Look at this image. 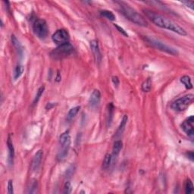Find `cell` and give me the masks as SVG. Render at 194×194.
<instances>
[{"label":"cell","mask_w":194,"mask_h":194,"mask_svg":"<svg viewBox=\"0 0 194 194\" xmlns=\"http://www.w3.org/2000/svg\"><path fill=\"white\" fill-rule=\"evenodd\" d=\"M152 88V80L150 78L146 79L142 84V90L143 92H149Z\"/></svg>","instance_id":"cb8c5ba5"},{"label":"cell","mask_w":194,"mask_h":194,"mask_svg":"<svg viewBox=\"0 0 194 194\" xmlns=\"http://www.w3.org/2000/svg\"><path fill=\"white\" fill-rule=\"evenodd\" d=\"M143 11H144L146 17L156 26L159 27L161 28H164V29L171 30V31L175 32V33H178V34L181 35V36H187V33L185 29H183L182 27H180L178 24L172 21L171 20L167 18L166 17L154 12L153 11H150V10L146 9L143 10Z\"/></svg>","instance_id":"6da1fadb"},{"label":"cell","mask_w":194,"mask_h":194,"mask_svg":"<svg viewBox=\"0 0 194 194\" xmlns=\"http://www.w3.org/2000/svg\"><path fill=\"white\" fill-rule=\"evenodd\" d=\"M7 146H8V163L10 165L12 164L13 162V158H14L15 156V150H14V146H13V143L12 141H11V137L10 136H8V140H7Z\"/></svg>","instance_id":"4fadbf2b"},{"label":"cell","mask_w":194,"mask_h":194,"mask_svg":"<svg viewBox=\"0 0 194 194\" xmlns=\"http://www.w3.org/2000/svg\"><path fill=\"white\" fill-rule=\"evenodd\" d=\"M43 156V150L40 149L39 151L37 152L35 156H33V161H32L31 163V169L33 170V171H37L39 169L40 164H41Z\"/></svg>","instance_id":"30bf717a"},{"label":"cell","mask_w":194,"mask_h":194,"mask_svg":"<svg viewBox=\"0 0 194 194\" xmlns=\"http://www.w3.org/2000/svg\"><path fill=\"white\" fill-rule=\"evenodd\" d=\"M113 158H114V156L112 154L106 155L103 160V162H102V168L103 169H108L111 166V165L113 162Z\"/></svg>","instance_id":"9a60e30c"},{"label":"cell","mask_w":194,"mask_h":194,"mask_svg":"<svg viewBox=\"0 0 194 194\" xmlns=\"http://www.w3.org/2000/svg\"><path fill=\"white\" fill-rule=\"evenodd\" d=\"M44 90H45L44 87H41L40 89H39L37 93V95H36V97H35V99H34V101H33V103L36 104L37 102H38L39 99H40V97H41V96L43 95V91H44Z\"/></svg>","instance_id":"484cf974"},{"label":"cell","mask_w":194,"mask_h":194,"mask_svg":"<svg viewBox=\"0 0 194 194\" xmlns=\"http://www.w3.org/2000/svg\"><path fill=\"white\" fill-rule=\"evenodd\" d=\"M70 145H71V139L67 140L65 143H64L63 144H61L62 146V149L59 152V153L58 154V160H63L64 158H66V156L68 154L69 149H70Z\"/></svg>","instance_id":"7c38bea8"},{"label":"cell","mask_w":194,"mask_h":194,"mask_svg":"<svg viewBox=\"0 0 194 194\" xmlns=\"http://www.w3.org/2000/svg\"><path fill=\"white\" fill-rule=\"evenodd\" d=\"M114 106L113 104L111 102L108 105V108H107V126L109 127L112 124V119H113V115H114Z\"/></svg>","instance_id":"5bb4252c"},{"label":"cell","mask_w":194,"mask_h":194,"mask_svg":"<svg viewBox=\"0 0 194 194\" xmlns=\"http://www.w3.org/2000/svg\"><path fill=\"white\" fill-rule=\"evenodd\" d=\"M100 14L102 16L105 17L109 21H114L115 20V15L113 14V12H112L111 11H109V10H102V11H100Z\"/></svg>","instance_id":"ffe728a7"},{"label":"cell","mask_w":194,"mask_h":194,"mask_svg":"<svg viewBox=\"0 0 194 194\" xmlns=\"http://www.w3.org/2000/svg\"><path fill=\"white\" fill-rule=\"evenodd\" d=\"M181 128L187 136L193 137L194 135V117L193 115L189 117L182 123Z\"/></svg>","instance_id":"ba28073f"},{"label":"cell","mask_w":194,"mask_h":194,"mask_svg":"<svg viewBox=\"0 0 194 194\" xmlns=\"http://www.w3.org/2000/svg\"><path fill=\"white\" fill-rule=\"evenodd\" d=\"M80 106H76V107L71 109L70 111H69L67 114V119L68 120V121H71V119H73L77 115V114L78 113L79 111H80Z\"/></svg>","instance_id":"ac0fdd59"},{"label":"cell","mask_w":194,"mask_h":194,"mask_svg":"<svg viewBox=\"0 0 194 194\" xmlns=\"http://www.w3.org/2000/svg\"><path fill=\"white\" fill-rule=\"evenodd\" d=\"M187 156H188V158H190V159H191L192 161H193L194 156H193V152H188V153H187Z\"/></svg>","instance_id":"1f68e13d"},{"label":"cell","mask_w":194,"mask_h":194,"mask_svg":"<svg viewBox=\"0 0 194 194\" xmlns=\"http://www.w3.org/2000/svg\"><path fill=\"white\" fill-rule=\"evenodd\" d=\"M145 40L149 44H150L152 46L155 47L158 50L166 52V53L170 54L172 55H178V52L176 49L173 48V47L170 46V45L165 44V43H162L160 40H157V39L154 37H145Z\"/></svg>","instance_id":"3957f363"},{"label":"cell","mask_w":194,"mask_h":194,"mask_svg":"<svg viewBox=\"0 0 194 194\" xmlns=\"http://www.w3.org/2000/svg\"><path fill=\"white\" fill-rule=\"evenodd\" d=\"M180 82H181L182 84L185 86V87H186L187 89H188V90L193 88V85H192L191 83V78H190V77H189V76L187 75L183 76V77L180 78Z\"/></svg>","instance_id":"e0dca14e"},{"label":"cell","mask_w":194,"mask_h":194,"mask_svg":"<svg viewBox=\"0 0 194 194\" xmlns=\"http://www.w3.org/2000/svg\"><path fill=\"white\" fill-rule=\"evenodd\" d=\"M24 67L22 65H18L15 69V72H14V79L15 80H17V79L19 78L22 74L24 73Z\"/></svg>","instance_id":"7402d4cb"},{"label":"cell","mask_w":194,"mask_h":194,"mask_svg":"<svg viewBox=\"0 0 194 194\" xmlns=\"http://www.w3.org/2000/svg\"><path fill=\"white\" fill-rule=\"evenodd\" d=\"M52 39L54 43L61 45L68 43L70 36H69L68 32L66 30L60 29L53 33Z\"/></svg>","instance_id":"52a82bcc"},{"label":"cell","mask_w":194,"mask_h":194,"mask_svg":"<svg viewBox=\"0 0 194 194\" xmlns=\"http://www.w3.org/2000/svg\"><path fill=\"white\" fill-rule=\"evenodd\" d=\"M123 143L121 140H117L114 143L112 148V155L113 156H117L121 152V149H122Z\"/></svg>","instance_id":"2e32d148"},{"label":"cell","mask_w":194,"mask_h":194,"mask_svg":"<svg viewBox=\"0 0 194 194\" xmlns=\"http://www.w3.org/2000/svg\"><path fill=\"white\" fill-rule=\"evenodd\" d=\"M71 139L70 136H69V131H65V133H63L62 135L60 136V140H59V142L60 144H63L64 143H65L67 140Z\"/></svg>","instance_id":"d4e9b609"},{"label":"cell","mask_w":194,"mask_h":194,"mask_svg":"<svg viewBox=\"0 0 194 194\" xmlns=\"http://www.w3.org/2000/svg\"><path fill=\"white\" fill-rule=\"evenodd\" d=\"M101 100V93L99 90H94L89 99V103L91 107H96L99 104Z\"/></svg>","instance_id":"8fae6325"},{"label":"cell","mask_w":194,"mask_h":194,"mask_svg":"<svg viewBox=\"0 0 194 194\" xmlns=\"http://www.w3.org/2000/svg\"><path fill=\"white\" fill-rule=\"evenodd\" d=\"M183 4H184L187 7L190 8L191 9H193V6H194V2L193 1H183L182 2Z\"/></svg>","instance_id":"f1b7e54d"},{"label":"cell","mask_w":194,"mask_h":194,"mask_svg":"<svg viewBox=\"0 0 194 194\" xmlns=\"http://www.w3.org/2000/svg\"><path fill=\"white\" fill-rule=\"evenodd\" d=\"M90 49L92 50L93 54L95 61L97 62L98 65H99L101 62V60H102V55H101L98 41H97V40H92L90 42Z\"/></svg>","instance_id":"9c48e42d"},{"label":"cell","mask_w":194,"mask_h":194,"mask_svg":"<svg viewBox=\"0 0 194 194\" xmlns=\"http://www.w3.org/2000/svg\"><path fill=\"white\" fill-rule=\"evenodd\" d=\"M74 52V47L69 43L61 45L51 52V56L55 59H62L71 55Z\"/></svg>","instance_id":"5b68a950"},{"label":"cell","mask_w":194,"mask_h":194,"mask_svg":"<svg viewBox=\"0 0 194 194\" xmlns=\"http://www.w3.org/2000/svg\"><path fill=\"white\" fill-rule=\"evenodd\" d=\"M11 42H12V44L14 45V46L16 48V50H18L20 54H21V51H22V46H21V43H20V42L18 41V40L16 38V37H15V35H12V36H11Z\"/></svg>","instance_id":"603a6c76"},{"label":"cell","mask_w":194,"mask_h":194,"mask_svg":"<svg viewBox=\"0 0 194 194\" xmlns=\"http://www.w3.org/2000/svg\"><path fill=\"white\" fill-rule=\"evenodd\" d=\"M114 27H115L116 28H117L118 29V30H119V31L120 32V33H122L123 35H124V36H125V37H128V34L127 33V32L125 31V30H124V29H123V28H121V27H119V26H118L117 24H114Z\"/></svg>","instance_id":"f546056e"},{"label":"cell","mask_w":194,"mask_h":194,"mask_svg":"<svg viewBox=\"0 0 194 194\" xmlns=\"http://www.w3.org/2000/svg\"><path fill=\"white\" fill-rule=\"evenodd\" d=\"M127 120H128L127 116L124 115L122 120H121V124H120V125L119 127V129H118L117 132H116V135H117V136L118 135L121 134L123 133V131H124V127H125V126H126V124H127Z\"/></svg>","instance_id":"d6986e66"},{"label":"cell","mask_w":194,"mask_h":194,"mask_svg":"<svg viewBox=\"0 0 194 194\" xmlns=\"http://www.w3.org/2000/svg\"><path fill=\"white\" fill-rule=\"evenodd\" d=\"M13 193H14V191H13V182L12 180H10L8 183V193L12 194Z\"/></svg>","instance_id":"83f0119b"},{"label":"cell","mask_w":194,"mask_h":194,"mask_svg":"<svg viewBox=\"0 0 194 194\" xmlns=\"http://www.w3.org/2000/svg\"><path fill=\"white\" fill-rule=\"evenodd\" d=\"M112 80L113 84H114V87H117L119 85V79L118 77H116V76H114V77H112Z\"/></svg>","instance_id":"4dcf8cb0"},{"label":"cell","mask_w":194,"mask_h":194,"mask_svg":"<svg viewBox=\"0 0 194 194\" xmlns=\"http://www.w3.org/2000/svg\"><path fill=\"white\" fill-rule=\"evenodd\" d=\"M185 193L187 194L193 193V184L190 179H187L186 183H185Z\"/></svg>","instance_id":"44dd1931"},{"label":"cell","mask_w":194,"mask_h":194,"mask_svg":"<svg viewBox=\"0 0 194 194\" xmlns=\"http://www.w3.org/2000/svg\"><path fill=\"white\" fill-rule=\"evenodd\" d=\"M194 96L193 94H187L183 97H180L172 102L171 107L173 110L177 112H183L187 109L193 102Z\"/></svg>","instance_id":"277c9868"},{"label":"cell","mask_w":194,"mask_h":194,"mask_svg":"<svg viewBox=\"0 0 194 194\" xmlns=\"http://www.w3.org/2000/svg\"><path fill=\"white\" fill-rule=\"evenodd\" d=\"M71 188H72L71 184L70 182L67 181L66 183H65V186H64V191H63V193H65V194L70 193L71 192V190H72Z\"/></svg>","instance_id":"4316f807"},{"label":"cell","mask_w":194,"mask_h":194,"mask_svg":"<svg viewBox=\"0 0 194 194\" xmlns=\"http://www.w3.org/2000/svg\"><path fill=\"white\" fill-rule=\"evenodd\" d=\"M33 30L35 35L40 39H45L49 33L47 24L43 19H37L34 21L33 25Z\"/></svg>","instance_id":"8992f818"},{"label":"cell","mask_w":194,"mask_h":194,"mask_svg":"<svg viewBox=\"0 0 194 194\" xmlns=\"http://www.w3.org/2000/svg\"><path fill=\"white\" fill-rule=\"evenodd\" d=\"M120 7L121 8L122 13L124 16L131 22L136 24L141 27H147L148 23L144 17L137 12L136 10L124 2H119Z\"/></svg>","instance_id":"7a4b0ae2"}]
</instances>
